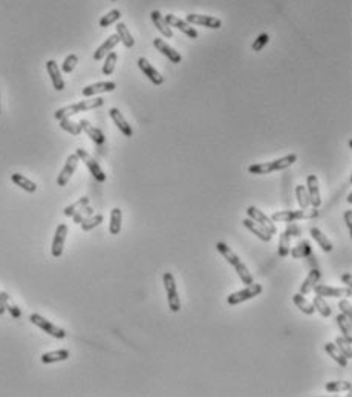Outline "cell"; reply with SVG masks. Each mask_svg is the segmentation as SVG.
Here are the masks:
<instances>
[{
  "instance_id": "obj_33",
  "label": "cell",
  "mask_w": 352,
  "mask_h": 397,
  "mask_svg": "<svg viewBox=\"0 0 352 397\" xmlns=\"http://www.w3.org/2000/svg\"><path fill=\"white\" fill-rule=\"evenodd\" d=\"M121 219H123L121 209H118V207L112 209V212H110V224H109L110 235H118L121 232Z\"/></svg>"
},
{
  "instance_id": "obj_14",
  "label": "cell",
  "mask_w": 352,
  "mask_h": 397,
  "mask_svg": "<svg viewBox=\"0 0 352 397\" xmlns=\"http://www.w3.org/2000/svg\"><path fill=\"white\" fill-rule=\"evenodd\" d=\"M314 293L319 296H326V298H348L351 296V287L346 289H336V287H330L325 284H316L314 285Z\"/></svg>"
},
{
  "instance_id": "obj_30",
  "label": "cell",
  "mask_w": 352,
  "mask_h": 397,
  "mask_svg": "<svg viewBox=\"0 0 352 397\" xmlns=\"http://www.w3.org/2000/svg\"><path fill=\"white\" fill-rule=\"evenodd\" d=\"M69 358V351L67 350H55V351H49L41 355L40 361L41 364H55V362H63Z\"/></svg>"
},
{
  "instance_id": "obj_39",
  "label": "cell",
  "mask_w": 352,
  "mask_h": 397,
  "mask_svg": "<svg viewBox=\"0 0 352 397\" xmlns=\"http://www.w3.org/2000/svg\"><path fill=\"white\" fill-rule=\"evenodd\" d=\"M326 391L330 393H340V391H351L352 384L348 381H336V382H328L326 384Z\"/></svg>"
},
{
  "instance_id": "obj_40",
  "label": "cell",
  "mask_w": 352,
  "mask_h": 397,
  "mask_svg": "<svg viewBox=\"0 0 352 397\" xmlns=\"http://www.w3.org/2000/svg\"><path fill=\"white\" fill-rule=\"evenodd\" d=\"M103 221H104V216H103V215H90L89 218H86L84 221L80 223V224H81V230L89 232V230L98 227Z\"/></svg>"
},
{
  "instance_id": "obj_46",
  "label": "cell",
  "mask_w": 352,
  "mask_h": 397,
  "mask_svg": "<svg viewBox=\"0 0 352 397\" xmlns=\"http://www.w3.org/2000/svg\"><path fill=\"white\" fill-rule=\"evenodd\" d=\"M77 63H78V57H77L75 54H69V55L64 58L63 64H61V71H63L64 74H69V72L74 71V68L77 66Z\"/></svg>"
},
{
  "instance_id": "obj_44",
  "label": "cell",
  "mask_w": 352,
  "mask_h": 397,
  "mask_svg": "<svg viewBox=\"0 0 352 397\" xmlns=\"http://www.w3.org/2000/svg\"><path fill=\"white\" fill-rule=\"evenodd\" d=\"M336 345H337V348L342 351V355H343L346 359H351L352 342H349V341H348V339H345V338H337V339H336Z\"/></svg>"
},
{
  "instance_id": "obj_25",
  "label": "cell",
  "mask_w": 352,
  "mask_h": 397,
  "mask_svg": "<svg viewBox=\"0 0 352 397\" xmlns=\"http://www.w3.org/2000/svg\"><path fill=\"white\" fill-rule=\"evenodd\" d=\"M80 126H81V129L89 135V138L95 143V144H98V146H101L103 143H104V135H103V132L100 130V129H97V127H93L87 120H81L80 121Z\"/></svg>"
},
{
  "instance_id": "obj_15",
  "label": "cell",
  "mask_w": 352,
  "mask_h": 397,
  "mask_svg": "<svg viewBox=\"0 0 352 397\" xmlns=\"http://www.w3.org/2000/svg\"><path fill=\"white\" fill-rule=\"evenodd\" d=\"M187 23L201 25V26L212 28V29H219L222 26V21L219 18L212 17V15H204V14H187Z\"/></svg>"
},
{
  "instance_id": "obj_18",
  "label": "cell",
  "mask_w": 352,
  "mask_h": 397,
  "mask_svg": "<svg viewBox=\"0 0 352 397\" xmlns=\"http://www.w3.org/2000/svg\"><path fill=\"white\" fill-rule=\"evenodd\" d=\"M153 45H155V48L162 54V55H166L172 63H181L182 61V57H181V54L178 52V51H175L172 46H169L162 38H158V37H155V40H153Z\"/></svg>"
},
{
  "instance_id": "obj_9",
  "label": "cell",
  "mask_w": 352,
  "mask_h": 397,
  "mask_svg": "<svg viewBox=\"0 0 352 397\" xmlns=\"http://www.w3.org/2000/svg\"><path fill=\"white\" fill-rule=\"evenodd\" d=\"M299 233H300V230H299V227L294 224V221L290 223V226L282 232V235H280V242H279V256H280V258H285V256L290 255L291 238L296 236V235H299Z\"/></svg>"
},
{
  "instance_id": "obj_45",
  "label": "cell",
  "mask_w": 352,
  "mask_h": 397,
  "mask_svg": "<svg viewBox=\"0 0 352 397\" xmlns=\"http://www.w3.org/2000/svg\"><path fill=\"white\" fill-rule=\"evenodd\" d=\"M291 252V256L293 258H305V256H308L310 253H311V247H310V242H307V241H303V242H300L297 247H294L293 250H290Z\"/></svg>"
},
{
  "instance_id": "obj_37",
  "label": "cell",
  "mask_w": 352,
  "mask_h": 397,
  "mask_svg": "<svg viewBox=\"0 0 352 397\" xmlns=\"http://www.w3.org/2000/svg\"><path fill=\"white\" fill-rule=\"evenodd\" d=\"M58 121H60V127H61L63 130L72 134V135H80V134L83 132L80 123H75V121H72L71 118H61V120H58Z\"/></svg>"
},
{
  "instance_id": "obj_43",
  "label": "cell",
  "mask_w": 352,
  "mask_h": 397,
  "mask_svg": "<svg viewBox=\"0 0 352 397\" xmlns=\"http://www.w3.org/2000/svg\"><path fill=\"white\" fill-rule=\"evenodd\" d=\"M120 17H121V12H120L118 9H112V11H109L106 15H103V17L100 18V26H101V28H107L109 25H112V23H115L116 20H120Z\"/></svg>"
},
{
  "instance_id": "obj_8",
  "label": "cell",
  "mask_w": 352,
  "mask_h": 397,
  "mask_svg": "<svg viewBox=\"0 0 352 397\" xmlns=\"http://www.w3.org/2000/svg\"><path fill=\"white\" fill-rule=\"evenodd\" d=\"M75 153L78 155L80 161H83V163L86 164V167L89 169V172L93 175V178H95L97 181H100V183H104V181H106V173L103 172V169L100 167V164H98L84 149H77Z\"/></svg>"
},
{
  "instance_id": "obj_19",
  "label": "cell",
  "mask_w": 352,
  "mask_h": 397,
  "mask_svg": "<svg viewBox=\"0 0 352 397\" xmlns=\"http://www.w3.org/2000/svg\"><path fill=\"white\" fill-rule=\"evenodd\" d=\"M116 89V83L115 81H98L93 84H89L83 89V95L84 97H92L95 94H103V92H112Z\"/></svg>"
},
{
  "instance_id": "obj_2",
  "label": "cell",
  "mask_w": 352,
  "mask_h": 397,
  "mask_svg": "<svg viewBox=\"0 0 352 397\" xmlns=\"http://www.w3.org/2000/svg\"><path fill=\"white\" fill-rule=\"evenodd\" d=\"M297 161V155L296 153H290L285 155L282 158H277L274 161H268V163H259V164H251L248 167V172L253 175H265V173H271L276 170H284L291 167L294 163Z\"/></svg>"
},
{
  "instance_id": "obj_4",
  "label": "cell",
  "mask_w": 352,
  "mask_h": 397,
  "mask_svg": "<svg viewBox=\"0 0 352 397\" xmlns=\"http://www.w3.org/2000/svg\"><path fill=\"white\" fill-rule=\"evenodd\" d=\"M319 215V210L314 209H302V210H282V212H276L273 213L271 219L274 223H296L299 219H311L316 218Z\"/></svg>"
},
{
  "instance_id": "obj_24",
  "label": "cell",
  "mask_w": 352,
  "mask_h": 397,
  "mask_svg": "<svg viewBox=\"0 0 352 397\" xmlns=\"http://www.w3.org/2000/svg\"><path fill=\"white\" fill-rule=\"evenodd\" d=\"M118 41H120V37H118V34H112V35H109L107 38H106V41L95 51V54H93V60H101V58H104L116 45H118Z\"/></svg>"
},
{
  "instance_id": "obj_52",
  "label": "cell",
  "mask_w": 352,
  "mask_h": 397,
  "mask_svg": "<svg viewBox=\"0 0 352 397\" xmlns=\"http://www.w3.org/2000/svg\"><path fill=\"white\" fill-rule=\"evenodd\" d=\"M5 312H6V310H5V307H3V304H2V299H0V316H2Z\"/></svg>"
},
{
  "instance_id": "obj_22",
  "label": "cell",
  "mask_w": 352,
  "mask_h": 397,
  "mask_svg": "<svg viewBox=\"0 0 352 397\" xmlns=\"http://www.w3.org/2000/svg\"><path fill=\"white\" fill-rule=\"evenodd\" d=\"M46 69H48V74L52 80V86L55 91H63L64 89V80L60 74V69L57 66V63L54 60H48L46 61Z\"/></svg>"
},
{
  "instance_id": "obj_55",
  "label": "cell",
  "mask_w": 352,
  "mask_h": 397,
  "mask_svg": "<svg viewBox=\"0 0 352 397\" xmlns=\"http://www.w3.org/2000/svg\"><path fill=\"white\" fill-rule=\"evenodd\" d=\"M112 2H116V0H112Z\"/></svg>"
},
{
  "instance_id": "obj_42",
  "label": "cell",
  "mask_w": 352,
  "mask_h": 397,
  "mask_svg": "<svg viewBox=\"0 0 352 397\" xmlns=\"http://www.w3.org/2000/svg\"><path fill=\"white\" fill-rule=\"evenodd\" d=\"M296 196H297V203L302 209H308L311 204H310V196H308V192H307V187L305 186H297L296 187Z\"/></svg>"
},
{
  "instance_id": "obj_31",
  "label": "cell",
  "mask_w": 352,
  "mask_h": 397,
  "mask_svg": "<svg viewBox=\"0 0 352 397\" xmlns=\"http://www.w3.org/2000/svg\"><path fill=\"white\" fill-rule=\"evenodd\" d=\"M293 301H294L296 307H297L302 313H305V315H314L316 308H314V305H313L310 301H307L305 295L297 293V295H294V296H293Z\"/></svg>"
},
{
  "instance_id": "obj_7",
  "label": "cell",
  "mask_w": 352,
  "mask_h": 397,
  "mask_svg": "<svg viewBox=\"0 0 352 397\" xmlns=\"http://www.w3.org/2000/svg\"><path fill=\"white\" fill-rule=\"evenodd\" d=\"M29 321H31L34 325H37L38 328H41L44 333H48L49 336H52V338H57V339H64V338H66V332H64L63 328L54 325L52 322H49L48 319H44L43 316H40V315H37V313H32V315L29 316Z\"/></svg>"
},
{
  "instance_id": "obj_50",
  "label": "cell",
  "mask_w": 352,
  "mask_h": 397,
  "mask_svg": "<svg viewBox=\"0 0 352 397\" xmlns=\"http://www.w3.org/2000/svg\"><path fill=\"white\" fill-rule=\"evenodd\" d=\"M345 223H346L348 229L352 230V210H346L345 212Z\"/></svg>"
},
{
  "instance_id": "obj_27",
  "label": "cell",
  "mask_w": 352,
  "mask_h": 397,
  "mask_svg": "<svg viewBox=\"0 0 352 397\" xmlns=\"http://www.w3.org/2000/svg\"><path fill=\"white\" fill-rule=\"evenodd\" d=\"M0 299H2V304H3V307H5V310H6L14 319H20V318H21L20 308L17 307V304L11 299V296H9L6 292H0Z\"/></svg>"
},
{
  "instance_id": "obj_38",
  "label": "cell",
  "mask_w": 352,
  "mask_h": 397,
  "mask_svg": "<svg viewBox=\"0 0 352 397\" xmlns=\"http://www.w3.org/2000/svg\"><path fill=\"white\" fill-rule=\"evenodd\" d=\"M313 305H314V308L322 315V316H325V318H330L331 316V307L326 304V301H325V298L323 296H314V301H313Z\"/></svg>"
},
{
  "instance_id": "obj_13",
  "label": "cell",
  "mask_w": 352,
  "mask_h": 397,
  "mask_svg": "<svg viewBox=\"0 0 352 397\" xmlns=\"http://www.w3.org/2000/svg\"><path fill=\"white\" fill-rule=\"evenodd\" d=\"M66 236H67V226L60 224L55 230V235H54V239H52V247H51V253H52L54 258H60L63 255Z\"/></svg>"
},
{
  "instance_id": "obj_29",
  "label": "cell",
  "mask_w": 352,
  "mask_h": 397,
  "mask_svg": "<svg viewBox=\"0 0 352 397\" xmlns=\"http://www.w3.org/2000/svg\"><path fill=\"white\" fill-rule=\"evenodd\" d=\"M325 351H326V353L330 355V358H331L334 362H337L340 367H348V359L342 355V351L337 348L336 344L326 342V344H325Z\"/></svg>"
},
{
  "instance_id": "obj_54",
  "label": "cell",
  "mask_w": 352,
  "mask_h": 397,
  "mask_svg": "<svg viewBox=\"0 0 352 397\" xmlns=\"http://www.w3.org/2000/svg\"><path fill=\"white\" fill-rule=\"evenodd\" d=\"M0 114H2V106H0Z\"/></svg>"
},
{
  "instance_id": "obj_41",
  "label": "cell",
  "mask_w": 352,
  "mask_h": 397,
  "mask_svg": "<svg viewBox=\"0 0 352 397\" xmlns=\"http://www.w3.org/2000/svg\"><path fill=\"white\" fill-rule=\"evenodd\" d=\"M116 61H118V55H116V52H113V51H110L107 55H106V60H104V64H103V74L104 75H110L113 71H115V64H116Z\"/></svg>"
},
{
  "instance_id": "obj_11",
  "label": "cell",
  "mask_w": 352,
  "mask_h": 397,
  "mask_svg": "<svg viewBox=\"0 0 352 397\" xmlns=\"http://www.w3.org/2000/svg\"><path fill=\"white\" fill-rule=\"evenodd\" d=\"M307 192L310 196V204L316 209H319L322 206V196H320V187H319V178L311 173L307 178Z\"/></svg>"
},
{
  "instance_id": "obj_48",
  "label": "cell",
  "mask_w": 352,
  "mask_h": 397,
  "mask_svg": "<svg viewBox=\"0 0 352 397\" xmlns=\"http://www.w3.org/2000/svg\"><path fill=\"white\" fill-rule=\"evenodd\" d=\"M90 215H93V209H92L90 206H86V207H83L80 212H77L72 218H74V223H75V224H80L81 221H84V219L89 218Z\"/></svg>"
},
{
  "instance_id": "obj_53",
  "label": "cell",
  "mask_w": 352,
  "mask_h": 397,
  "mask_svg": "<svg viewBox=\"0 0 352 397\" xmlns=\"http://www.w3.org/2000/svg\"><path fill=\"white\" fill-rule=\"evenodd\" d=\"M348 203H352V193L348 196Z\"/></svg>"
},
{
  "instance_id": "obj_34",
  "label": "cell",
  "mask_w": 352,
  "mask_h": 397,
  "mask_svg": "<svg viewBox=\"0 0 352 397\" xmlns=\"http://www.w3.org/2000/svg\"><path fill=\"white\" fill-rule=\"evenodd\" d=\"M311 236L314 238V241L322 247V250H325V252H333V242L328 239V236L326 235H323L319 229H316V227H313L311 230Z\"/></svg>"
},
{
  "instance_id": "obj_28",
  "label": "cell",
  "mask_w": 352,
  "mask_h": 397,
  "mask_svg": "<svg viewBox=\"0 0 352 397\" xmlns=\"http://www.w3.org/2000/svg\"><path fill=\"white\" fill-rule=\"evenodd\" d=\"M319 279H320V272L317 269H313L300 285V295H308L310 292H313V289L319 282Z\"/></svg>"
},
{
  "instance_id": "obj_23",
  "label": "cell",
  "mask_w": 352,
  "mask_h": 397,
  "mask_svg": "<svg viewBox=\"0 0 352 397\" xmlns=\"http://www.w3.org/2000/svg\"><path fill=\"white\" fill-rule=\"evenodd\" d=\"M150 17H152V21L155 23L156 29H158L164 37H167V38H173V31H172V28L167 25L166 18L162 17V14H161L158 9L152 11V12H150Z\"/></svg>"
},
{
  "instance_id": "obj_35",
  "label": "cell",
  "mask_w": 352,
  "mask_h": 397,
  "mask_svg": "<svg viewBox=\"0 0 352 397\" xmlns=\"http://www.w3.org/2000/svg\"><path fill=\"white\" fill-rule=\"evenodd\" d=\"M336 321H337V325H339V328H340V330H342V333H343V338H345V339H348L349 342H352L351 319H348L345 315H339Z\"/></svg>"
},
{
  "instance_id": "obj_49",
  "label": "cell",
  "mask_w": 352,
  "mask_h": 397,
  "mask_svg": "<svg viewBox=\"0 0 352 397\" xmlns=\"http://www.w3.org/2000/svg\"><path fill=\"white\" fill-rule=\"evenodd\" d=\"M339 308H340L342 315H345L348 319H351L352 321V307H351V302H349L348 299L340 301V302H339Z\"/></svg>"
},
{
  "instance_id": "obj_12",
  "label": "cell",
  "mask_w": 352,
  "mask_h": 397,
  "mask_svg": "<svg viewBox=\"0 0 352 397\" xmlns=\"http://www.w3.org/2000/svg\"><path fill=\"white\" fill-rule=\"evenodd\" d=\"M247 215H248V218H251L253 221L259 223L262 227H265L271 235H274V233L277 232V229H276V226H274V221H273L271 218H268V216H267L262 210H259L257 207L250 206V207L247 209Z\"/></svg>"
},
{
  "instance_id": "obj_20",
  "label": "cell",
  "mask_w": 352,
  "mask_h": 397,
  "mask_svg": "<svg viewBox=\"0 0 352 397\" xmlns=\"http://www.w3.org/2000/svg\"><path fill=\"white\" fill-rule=\"evenodd\" d=\"M109 115H110V118L113 120V123L118 126V129L123 132L124 137H132V135H133V130H132L130 124L127 123V120L124 118V115L120 112V109L112 107V109L109 111Z\"/></svg>"
},
{
  "instance_id": "obj_26",
  "label": "cell",
  "mask_w": 352,
  "mask_h": 397,
  "mask_svg": "<svg viewBox=\"0 0 352 397\" xmlns=\"http://www.w3.org/2000/svg\"><path fill=\"white\" fill-rule=\"evenodd\" d=\"M11 180H12V183L15 186H18L20 189H23L28 193H34L37 190V184L34 181H31L29 178H26L25 175H21V173H12Z\"/></svg>"
},
{
  "instance_id": "obj_6",
  "label": "cell",
  "mask_w": 352,
  "mask_h": 397,
  "mask_svg": "<svg viewBox=\"0 0 352 397\" xmlns=\"http://www.w3.org/2000/svg\"><path fill=\"white\" fill-rule=\"evenodd\" d=\"M262 293V285L261 284H250L247 285L244 290H239L236 293H231L228 298H227V302L228 305H238V304H242L245 301H250L256 296H259Z\"/></svg>"
},
{
  "instance_id": "obj_51",
  "label": "cell",
  "mask_w": 352,
  "mask_h": 397,
  "mask_svg": "<svg viewBox=\"0 0 352 397\" xmlns=\"http://www.w3.org/2000/svg\"><path fill=\"white\" fill-rule=\"evenodd\" d=\"M342 281L348 285V287H351V284H352V278H351V275L349 273H345L343 276H342Z\"/></svg>"
},
{
  "instance_id": "obj_5",
  "label": "cell",
  "mask_w": 352,
  "mask_h": 397,
  "mask_svg": "<svg viewBox=\"0 0 352 397\" xmlns=\"http://www.w3.org/2000/svg\"><path fill=\"white\" fill-rule=\"evenodd\" d=\"M162 282H164V289L167 292V301H169V308L173 313H178L181 310V301H179V295L176 290V282L175 278L170 272H166L162 276Z\"/></svg>"
},
{
  "instance_id": "obj_32",
  "label": "cell",
  "mask_w": 352,
  "mask_h": 397,
  "mask_svg": "<svg viewBox=\"0 0 352 397\" xmlns=\"http://www.w3.org/2000/svg\"><path fill=\"white\" fill-rule=\"evenodd\" d=\"M116 34H118V37H120V41H121L126 48H132V46L135 45V40H133L130 31L127 29V26H126L124 23L120 21V23L116 25Z\"/></svg>"
},
{
  "instance_id": "obj_10",
  "label": "cell",
  "mask_w": 352,
  "mask_h": 397,
  "mask_svg": "<svg viewBox=\"0 0 352 397\" xmlns=\"http://www.w3.org/2000/svg\"><path fill=\"white\" fill-rule=\"evenodd\" d=\"M78 163H80V158H78L77 153H72V155L67 157V160H66V163H64V167H63L61 172L58 173L57 186L63 187V186H66V184L69 183V180H71V177L74 175V172H75Z\"/></svg>"
},
{
  "instance_id": "obj_1",
  "label": "cell",
  "mask_w": 352,
  "mask_h": 397,
  "mask_svg": "<svg viewBox=\"0 0 352 397\" xmlns=\"http://www.w3.org/2000/svg\"><path fill=\"white\" fill-rule=\"evenodd\" d=\"M216 249H218V252L225 258V261H227L230 266L234 267L238 276L241 278V281H242L244 284H247V285L253 284V276H251L250 270H248L247 266L242 262V259H241L225 242H218V244H216Z\"/></svg>"
},
{
  "instance_id": "obj_3",
  "label": "cell",
  "mask_w": 352,
  "mask_h": 397,
  "mask_svg": "<svg viewBox=\"0 0 352 397\" xmlns=\"http://www.w3.org/2000/svg\"><path fill=\"white\" fill-rule=\"evenodd\" d=\"M104 104V98H90V100H83L80 103H75V104H71V106H66V107H61L55 112V118L57 120H61V118H71L72 115L78 114V112H84V111H89V109H97L100 106Z\"/></svg>"
},
{
  "instance_id": "obj_16",
  "label": "cell",
  "mask_w": 352,
  "mask_h": 397,
  "mask_svg": "<svg viewBox=\"0 0 352 397\" xmlns=\"http://www.w3.org/2000/svg\"><path fill=\"white\" fill-rule=\"evenodd\" d=\"M166 21H167V25L169 26H173V28H176V29H179V31H182L187 37H190V38H198V31L193 28V26H190L187 21H184V20H181V18H178L175 14H167L166 17Z\"/></svg>"
},
{
  "instance_id": "obj_47",
  "label": "cell",
  "mask_w": 352,
  "mask_h": 397,
  "mask_svg": "<svg viewBox=\"0 0 352 397\" xmlns=\"http://www.w3.org/2000/svg\"><path fill=\"white\" fill-rule=\"evenodd\" d=\"M270 41V35L267 34V32H262V34H259V37L253 41V46H251V49L254 51V52H259V51H262L264 48H265V45Z\"/></svg>"
},
{
  "instance_id": "obj_36",
  "label": "cell",
  "mask_w": 352,
  "mask_h": 397,
  "mask_svg": "<svg viewBox=\"0 0 352 397\" xmlns=\"http://www.w3.org/2000/svg\"><path fill=\"white\" fill-rule=\"evenodd\" d=\"M86 206H89V196H83V198H80L78 201H75L74 204L64 207L63 213H64V216H74L77 212H80V210H81L83 207H86Z\"/></svg>"
},
{
  "instance_id": "obj_17",
  "label": "cell",
  "mask_w": 352,
  "mask_h": 397,
  "mask_svg": "<svg viewBox=\"0 0 352 397\" xmlns=\"http://www.w3.org/2000/svg\"><path fill=\"white\" fill-rule=\"evenodd\" d=\"M138 68L143 71V74L153 83V84H156V86H159V84H162V81H164V77L146 60V58H138Z\"/></svg>"
},
{
  "instance_id": "obj_21",
  "label": "cell",
  "mask_w": 352,
  "mask_h": 397,
  "mask_svg": "<svg viewBox=\"0 0 352 397\" xmlns=\"http://www.w3.org/2000/svg\"><path fill=\"white\" fill-rule=\"evenodd\" d=\"M242 224L250 230V232H253V235H256L259 239H262V241H265V242H270L271 241V238H273V235L265 229V227H262L259 223H256V221H253L251 218H247V219H244L242 221Z\"/></svg>"
}]
</instances>
